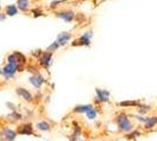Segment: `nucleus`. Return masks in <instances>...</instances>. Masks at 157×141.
I'll return each mask as SVG.
<instances>
[{"label": "nucleus", "mask_w": 157, "mask_h": 141, "mask_svg": "<svg viewBox=\"0 0 157 141\" xmlns=\"http://www.w3.org/2000/svg\"><path fill=\"white\" fill-rule=\"evenodd\" d=\"M156 125H157V117L156 115H154V117H149L148 118V121L144 124V128H145V129H151V128H154Z\"/></svg>", "instance_id": "obj_14"}, {"label": "nucleus", "mask_w": 157, "mask_h": 141, "mask_svg": "<svg viewBox=\"0 0 157 141\" xmlns=\"http://www.w3.org/2000/svg\"><path fill=\"white\" fill-rule=\"evenodd\" d=\"M5 11H6L5 14L8 16H14L18 14V7L16 5H8V6H6Z\"/></svg>", "instance_id": "obj_16"}, {"label": "nucleus", "mask_w": 157, "mask_h": 141, "mask_svg": "<svg viewBox=\"0 0 157 141\" xmlns=\"http://www.w3.org/2000/svg\"><path fill=\"white\" fill-rule=\"evenodd\" d=\"M10 117H13V120H17V121L23 119V115H21V114H19V113H17V112H13Z\"/></svg>", "instance_id": "obj_22"}, {"label": "nucleus", "mask_w": 157, "mask_h": 141, "mask_svg": "<svg viewBox=\"0 0 157 141\" xmlns=\"http://www.w3.org/2000/svg\"><path fill=\"white\" fill-rule=\"evenodd\" d=\"M14 54L17 55V58H18V60H19L20 65H24V63H26V56H25L23 53H20V52H14Z\"/></svg>", "instance_id": "obj_20"}, {"label": "nucleus", "mask_w": 157, "mask_h": 141, "mask_svg": "<svg viewBox=\"0 0 157 141\" xmlns=\"http://www.w3.org/2000/svg\"><path fill=\"white\" fill-rule=\"evenodd\" d=\"M94 101L98 103H105V102L110 101V92L106 89H101V88H96V98Z\"/></svg>", "instance_id": "obj_5"}, {"label": "nucleus", "mask_w": 157, "mask_h": 141, "mask_svg": "<svg viewBox=\"0 0 157 141\" xmlns=\"http://www.w3.org/2000/svg\"><path fill=\"white\" fill-rule=\"evenodd\" d=\"M92 105H78L73 108V113H77V114H85L86 110L91 107Z\"/></svg>", "instance_id": "obj_15"}, {"label": "nucleus", "mask_w": 157, "mask_h": 141, "mask_svg": "<svg viewBox=\"0 0 157 141\" xmlns=\"http://www.w3.org/2000/svg\"><path fill=\"white\" fill-rule=\"evenodd\" d=\"M59 47H60V46H59V44H58L57 41H55V42H52V44H51L50 46L47 47V51H48V52H52V53H53V52H56V51H57V49H58Z\"/></svg>", "instance_id": "obj_21"}, {"label": "nucleus", "mask_w": 157, "mask_h": 141, "mask_svg": "<svg viewBox=\"0 0 157 141\" xmlns=\"http://www.w3.org/2000/svg\"><path fill=\"white\" fill-rule=\"evenodd\" d=\"M138 105H140V101H137V100H134V101H123L118 103V106H121V107H137Z\"/></svg>", "instance_id": "obj_18"}, {"label": "nucleus", "mask_w": 157, "mask_h": 141, "mask_svg": "<svg viewBox=\"0 0 157 141\" xmlns=\"http://www.w3.org/2000/svg\"><path fill=\"white\" fill-rule=\"evenodd\" d=\"M0 136L4 141H14L17 138V132L13 131L12 128H8V127H5L1 129L0 132Z\"/></svg>", "instance_id": "obj_8"}, {"label": "nucleus", "mask_w": 157, "mask_h": 141, "mask_svg": "<svg viewBox=\"0 0 157 141\" xmlns=\"http://www.w3.org/2000/svg\"><path fill=\"white\" fill-rule=\"evenodd\" d=\"M62 2H63V0H58V1H52V2H51V5H50V7H57V6H58V4H62Z\"/></svg>", "instance_id": "obj_24"}, {"label": "nucleus", "mask_w": 157, "mask_h": 141, "mask_svg": "<svg viewBox=\"0 0 157 141\" xmlns=\"http://www.w3.org/2000/svg\"><path fill=\"white\" fill-rule=\"evenodd\" d=\"M94 37V32L92 31H86L83 33V35H80L78 39L75 40L72 42V46H90L91 45V39Z\"/></svg>", "instance_id": "obj_3"}, {"label": "nucleus", "mask_w": 157, "mask_h": 141, "mask_svg": "<svg viewBox=\"0 0 157 141\" xmlns=\"http://www.w3.org/2000/svg\"><path fill=\"white\" fill-rule=\"evenodd\" d=\"M17 7H18V9H20V11H23V12L29 11L30 0H18V1H17Z\"/></svg>", "instance_id": "obj_13"}, {"label": "nucleus", "mask_w": 157, "mask_h": 141, "mask_svg": "<svg viewBox=\"0 0 157 141\" xmlns=\"http://www.w3.org/2000/svg\"><path fill=\"white\" fill-rule=\"evenodd\" d=\"M32 13H33V16H34V18H37V16H43V14H44L40 9H33V12H32Z\"/></svg>", "instance_id": "obj_23"}, {"label": "nucleus", "mask_w": 157, "mask_h": 141, "mask_svg": "<svg viewBox=\"0 0 157 141\" xmlns=\"http://www.w3.org/2000/svg\"><path fill=\"white\" fill-rule=\"evenodd\" d=\"M137 110H138V113H141V114H144V113H148L149 110H151V107H150L149 105H143L140 102V105L136 107Z\"/></svg>", "instance_id": "obj_19"}, {"label": "nucleus", "mask_w": 157, "mask_h": 141, "mask_svg": "<svg viewBox=\"0 0 157 141\" xmlns=\"http://www.w3.org/2000/svg\"><path fill=\"white\" fill-rule=\"evenodd\" d=\"M29 81H30V84H31L33 87L40 89L41 86L45 84V78L38 72V73H33L31 77H30V79H29Z\"/></svg>", "instance_id": "obj_6"}, {"label": "nucleus", "mask_w": 157, "mask_h": 141, "mask_svg": "<svg viewBox=\"0 0 157 141\" xmlns=\"http://www.w3.org/2000/svg\"><path fill=\"white\" fill-rule=\"evenodd\" d=\"M19 70H21V65L7 63L6 66H4V67L1 68V70H0V75H2L6 80H8V79H13L17 72H19Z\"/></svg>", "instance_id": "obj_2"}, {"label": "nucleus", "mask_w": 157, "mask_h": 141, "mask_svg": "<svg viewBox=\"0 0 157 141\" xmlns=\"http://www.w3.org/2000/svg\"><path fill=\"white\" fill-rule=\"evenodd\" d=\"M97 114H98V112H97V110L94 108V106H91L89 110H86V113H85V115H86V118L89 119V120H94L96 118H97Z\"/></svg>", "instance_id": "obj_17"}, {"label": "nucleus", "mask_w": 157, "mask_h": 141, "mask_svg": "<svg viewBox=\"0 0 157 141\" xmlns=\"http://www.w3.org/2000/svg\"><path fill=\"white\" fill-rule=\"evenodd\" d=\"M34 127L32 124L27 122V124H23L18 127L17 129V134H20V135H33L34 134Z\"/></svg>", "instance_id": "obj_9"}, {"label": "nucleus", "mask_w": 157, "mask_h": 141, "mask_svg": "<svg viewBox=\"0 0 157 141\" xmlns=\"http://www.w3.org/2000/svg\"><path fill=\"white\" fill-rule=\"evenodd\" d=\"M39 63L45 70H48L50 66L53 63V53L52 52H48V51L43 52L39 56Z\"/></svg>", "instance_id": "obj_4"}, {"label": "nucleus", "mask_w": 157, "mask_h": 141, "mask_svg": "<svg viewBox=\"0 0 157 141\" xmlns=\"http://www.w3.org/2000/svg\"><path fill=\"white\" fill-rule=\"evenodd\" d=\"M57 18H60L63 19L64 21L66 23H71L73 19H75V13L72 11H69V9H65V11H60V12H57Z\"/></svg>", "instance_id": "obj_10"}, {"label": "nucleus", "mask_w": 157, "mask_h": 141, "mask_svg": "<svg viewBox=\"0 0 157 141\" xmlns=\"http://www.w3.org/2000/svg\"><path fill=\"white\" fill-rule=\"evenodd\" d=\"M71 38H72L71 33H69V32H62V33L58 34L56 41L59 44V46H65V45L71 40Z\"/></svg>", "instance_id": "obj_11"}, {"label": "nucleus", "mask_w": 157, "mask_h": 141, "mask_svg": "<svg viewBox=\"0 0 157 141\" xmlns=\"http://www.w3.org/2000/svg\"><path fill=\"white\" fill-rule=\"evenodd\" d=\"M16 93L20 99H23L24 101L33 102V99H34V98H33V94H32L29 89H26V88H24V87H17Z\"/></svg>", "instance_id": "obj_7"}, {"label": "nucleus", "mask_w": 157, "mask_h": 141, "mask_svg": "<svg viewBox=\"0 0 157 141\" xmlns=\"http://www.w3.org/2000/svg\"><path fill=\"white\" fill-rule=\"evenodd\" d=\"M5 18H6V14H2V13H0V20H5Z\"/></svg>", "instance_id": "obj_25"}, {"label": "nucleus", "mask_w": 157, "mask_h": 141, "mask_svg": "<svg viewBox=\"0 0 157 141\" xmlns=\"http://www.w3.org/2000/svg\"><path fill=\"white\" fill-rule=\"evenodd\" d=\"M115 122L117 124L118 129L123 133H130L134 129V125L126 114H123V113L118 114L117 117L115 118Z\"/></svg>", "instance_id": "obj_1"}, {"label": "nucleus", "mask_w": 157, "mask_h": 141, "mask_svg": "<svg viewBox=\"0 0 157 141\" xmlns=\"http://www.w3.org/2000/svg\"><path fill=\"white\" fill-rule=\"evenodd\" d=\"M51 128L52 127L50 125V122H47V121H39L36 124V129H38L39 132H50Z\"/></svg>", "instance_id": "obj_12"}]
</instances>
